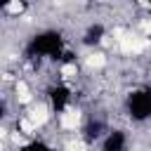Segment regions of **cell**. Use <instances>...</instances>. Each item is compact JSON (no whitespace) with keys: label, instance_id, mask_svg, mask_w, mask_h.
<instances>
[{"label":"cell","instance_id":"277c9868","mask_svg":"<svg viewBox=\"0 0 151 151\" xmlns=\"http://www.w3.org/2000/svg\"><path fill=\"white\" fill-rule=\"evenodd\" d=\"M14 90H17V99H19V104H28V101H31V92H28V85H26L24 80H17Z\"/></svg>","mask_w":151,"mask_h":151},{"label":"cell","instance_id":"3957f363","mask_svg":"<svg viewBox=\"0 0 151 151\" xmlns=\"http://www.w3.org/2000/svg\"><path fill=\"white\" fill-rule=\"evenodd\" d=\"M59 123H61V127H64V130H76V127L80 125V113H78L76 109H66V111L61 113Z\"/></svg>","mask_w":151,"mask_h":151},{"label":"cell","instance_id":"5b68a950","mask_svg":"<svg viewBox=\"0 0 151 151\" xmlns=\"http://www.w3.org/2000/svg\"><path fill=\"white\" fill-rule=\"evenodd\" d=\"M85 64H87V68L97 71V68H104V64H106V57H104L101 52H97V54H90Z\"/></svg>","mask_w":151,"mask_h":151},{"label":"cell","instance_id":"7a4b0ae2","mask_svg":"<svg viewBox=\"0 0 151 151\" xmlns=\"http://www.w3.org/2000/svg\"><path fill=\"white\" fill-rule=\"evenodd\" d=\"M47 118H50V113H47V106H45V104H33V106L28 109V120H31L35 127H42V125L47 123Z\"/></svg>","mask_w":151,"mask_h":151},{"label":"cell","instance_id":"9c48e42d","mask_svg":"<svg viewBox=\"0 0 151 151\" xmlns=\"http://www.w3.org/2000/svg\"><path fill=\"white\" fill-rule=\"evenodd\" d=\"M12 142H14V144H24V137H21V134H17V132H14V134H12Z\"/></svg>","mask_w":151,"mask_h":151},{"label":"cell","instance_id":"ba28073f","mask_svg":"<svg viewBox=\"0 0 151 151\" xmlns=\"http://www.w3.org/2000/svg\"><path fill=\"white\" fill-rule=\"evenodd\" d=\"M66 151H85V144L83 142H68Z\"/></svg>","mask_w":151,"mask_h":151},{"label":"cell","instance_id":"52a82bcc","mask_svg":"<svg viewBox=\"0 0 151 151\" xmlns=\"http://www.w3.org/2000/svg\"><path fill=\"white\" fill-rule=\"evenodd\" d=\"M7 12H9V14H19V12H21V2H19V0H9Z\"/></svg>","mask_w":151,"mask_h":151},{"label":"cell","instance_id":"8992f818","mask_svg":"<svg viewBox=\"0 0 151 151\" xmlns=\"http://www.w3.org/2000/svg\"><path fill=\"white\" fill-rule=\"evenodd\" d=\"M76 73H78L76 64H66V66H61V76H64V78H73Z\"/></svg>","mask_w":151,"mask_h":151},{"label":"cell","instance_id":"6da1fadb","mask_svg":"<svg viewBox=\"0 0 151 151\" xmlns=\"http://www.w3.org/2000/svg\"><path fill=\"white\" fill-rule=\"evenodd\" d=\"M116 40H118L123 54H139V52H144V47H146V42H144L142 38L130 35V33H123V31H116Z\"/></svg>","mask_w":151,"mask_h":151}]
</instances>
